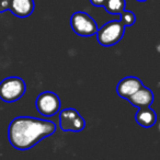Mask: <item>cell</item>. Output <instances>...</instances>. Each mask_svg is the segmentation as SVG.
Instances as JSON below:
<instances>
[{
    "label": "cell",
    "mask_w": 160,
    "mask_h": 160,
    "mask_svg": "<svg viewBox=\"0 0 160 160\" xmlns=\"http://www.w3.org/2000/svg\"><path fill=\"white\" fill-rule=\"evenodd\" d=\"M153 99H155V97H153L152 91L142 85L126 100L136 108H147L152 104Z\"/></svg>",
    "instance_id": "7"
},
{
    "label": "cell",
    "mask_w": 160,
    "mask_h": 160,
    "mask_svg": "<svg viewBox=\"0 0 160 160\" xmlns=\"http://www.w3.org/2000/svg\"><path fill=\"white\" fill-rule=\"evenodd\" d=\"M35 108L41 115L52 118L60 111V99L55 92H42L36 98Z\"/></svg>",
    "instance_id": "5"
},
{
    "label": "cell",
    "mask_w": 160,
    "mask_h": 160,
    "mask_svg": "<svg viewBox=\"0 0 160 160\" xmlns=\"http://www.w3.org/2000/svg\"><path fill=\"white\" fill-rule=\"evenodd\" d=\"M59 125L64 132H81L86 127V121L76 109H64L59 112Z\"/></svg>",
    "instance_id": "6"
},
{
    "label": "cell",
    "mask_w": 160,
    "mask_h": 160,
    "mask_svg": "<svg viewBox=\"0 0 160 160\" xmlns=\"http://www.w3.org/2000/svg\"><path fill=\"white\" fill-rule=\"evenodd\" d=\"M55 132L56 125L52 121L19 116L13 118L8 127V139L18 150H28Z\"/></svg>",
    "instance_id": "1"
},
{
    "label": "cell",
    "mask_w": 160,
    "mask_h": 160,
    "mask_svg": "<svg viewBox=\"0 0 160 160\" xmlns=\"http://www.w3.org/2000/svg\"><path fill=\"white\" fill-rule=\"evenodd\" d=\"M126 7V0H107L104 5V9L111 14H118L120 16Z\"/></svg>",
    "instance_id": "11"
},
{
    "label": "cell",
    "mask_w": 160,
    "mask_h": 160,
    "mask_svg": "<svg viewBox=\"0 0 160 160\" xmlns=\"http://www.w3.org/2000/svg\"><path fill=\"white\" fill-rule=\"evenodd\" d=\"M27 85L20 77H8L0 82V99L7 103L20 100L25 93Z\"/></svg>",
    "instance_id": "2"
},
{
    "label": "cell",
    "mask_w": 160,
    "mask_h": 160,
    "mask_svg": "<svg viewBox=\"0 0 160 160\" xmlns=\"http://www.w3.org/2000/svg\"><path fill=\"white\" fill-rule=\"evenodd\" d=\"M120 17H121L120 21L124 24L125 28L131 27V25H133L136 22V16L132 11H128L126 9L120 14Z\"/></svg>",
    "instance_id": "12"
},
{
    "label": "cell",
    "mask_w": 160,
    "mask_h": 160,
    "mask_svg": "<svg viewBox=\"0 0 160 160\" xmlns=\"http://www.w3.org/2000/svg\"><path fill=\"white\" fill-rule=\"evenodd\" d=\"M90 2H91L94 7H104L107 0H90Z\"/></svg>",
    "instance_id": "14"
},
{
    "label": "cell",
    "mask_w": 160,
    "mask_h": 160,
    "mask_svg": "<svg viewBox=\"0 0 160 160\" xmlns=\"http://www.w3.org/2000/svg\"><path fill=\"white\" fill-rule=\"evenodd\" d=\"M135 120L139 126L148 128V127H152L156 124L157 115H156V112L150 107L138 108V111L135 115Z\"/></svg>",
    "instance_id": "10"
},
{
    "label": "cell",
    "mask_w": 160,
    "mask_h": 160,
    "mask_svg": "<svg viewBox=\"0 0 160 160\" xmlns=\"http://www.w3.org/2000/svg\"><path fill=\"white\" fill-rule=\"evenodd\" d=\"M10 0H0V13H3L9 10Z\"/></svg>",
    "instance_id": "13"
},
{
    "label": "cell",
    "mask_w": 160,
    "mask_h": 160,
    "mask_svg": "<svg viewBox=\"0 0 160 160\" xmlns=\"http://www.w3.org/2000/svg\"><path fill=\"white\" fill-rule=\"evenodd\" d=\"M142 86V80L134 76H128L121 80L116 87V92L123 99H127Z\"/></svg>",
    "instance_id": "8"
},
{
    "label": "cell",
    "mask_w": 160,
    "mask_h": 160,
    "mask_svg": "<svg viewBox=\"0 0 160 160\" xmlns=\"http://www.w3.org/2000/svg\"><path fill=\"white\" fill-rule=\"evenodd\" d=\"M70 27L77 35L85 38L96 35L98 31V25L94 19L83 11H77L70 17Z\"/></svg>",
    "instance_id": "4"
},
{
    "label": "cell",
    "mask_w": 160,
    "mask_h": 160,
    "mask_svg": "<svg viewBox=\"0 0 160 160\" xmlns=\"http://www.w3.org/2000/svg\"><path fill=\"white\" fill-rule=\"evenodd\" d=\"M124 33L125 27L121 21H110L98 29L96 35L98 42L102 46L111 47L122 40Z\"/></svg>",
    "instance_id": "3"
},
{
    "label": "cell",
    "mask_w": 160,
    "mask_h": 160,
    "mask_svg": "<svg viewBox=\"0 0 160 160\" xmlns=\"http://www.w3.org/2000/svg\"><path fill=\"white\" fill-rule=\"evenodd\" d=\"M34 0H10L9 10L18 18H27L34 11Z\"/></svg>",
    "instance_id": "9"
}]
</instances>
